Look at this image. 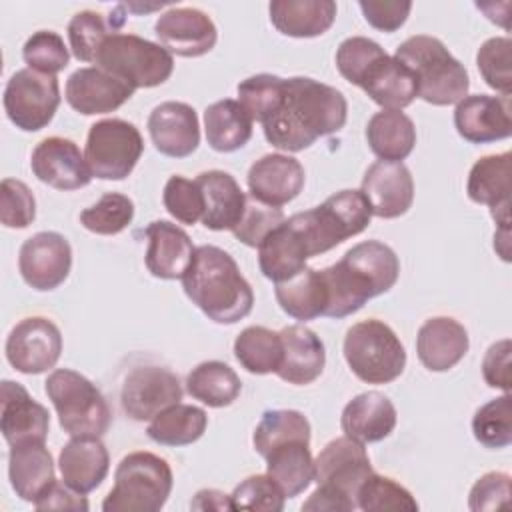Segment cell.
<instances>
[{
  "instance_id": "obj_34",
  "label": "cell",
  "mask_w": 512,
  "mask_h": 512,
  "mask_svg": "<svg viewBox=\"0 0 512 512\" xmlns=\"http://www.w3.org/2000/svg\"><path fill=\"white\" fill-rule=\"evenodd\" d=\"M274 28L292 38L322 36L336 18L332 0H274L268 6Z\"/></svg>"
},
{
  "instance_id": "obj_2",
  "label": "cell",
  "mask_w": 512,
  "mask_h": 512,
  "mask_svg": "<svg viewBox=\"0 0 512 512\" xmlns=\"http://www.w3.org/2000/svg\"><path fill=\"white\" fill-rule=\"evenodd\" d=\"M328 318H346L370 298L388 292L400 274L396 252L378 240L352 246L336 264L320 270Z\"/></svg>"
},
{
  "instance_id": "obj_52",
  "label": "cell",
  "mask_w": 512,
  "mask_h": 512,
  "mask_svg": "<svg viewBox=\"0 0 512 512\" xmlns=\"http://www.w3.org/2000/svg\"><path fill=\"white\" fill-rule=\"evenodd\" d=\"M164 208L170 216H174L182 224H196L202 220L204 202L202 192L196 184V180H188L180 174H174L168 178L162 194Z\"/></svg>"
},
{
  "instance_id": "obj_39",
  "label": "cell",
  "mask_w": 512,
  "mask_h": 512,
  "mask_svg": "<svg viewBox=\"0 0 512 512\" xmlns=\"http://www.w3.org/2000/svg\"><path fill=\"white\" fill-rule=\"evenodd\" d=\"M242 390L238 374L220 360L200 362L186 376V392L210 408L230 406Z\"/></svg>"
},
{
  "instance_id": "obj_14",
  "label": "cell",
  "mask_w": 512,
  "mask_h": 512,
  "mask_svg": "<svg viewBox=\"0 0 512 512\" xmlns=\"http://www.w3.org/2000/svg\"><path fill=\"white\" fill-rule=\"evenodd\" d=\"M182 400L178 376L164 366H138L122 384L120 404L128 418L136 422L152 420L156 414Z\"/></svg>"
},
{
  "instance_id": "obj_45",
  "label": "cell",
  "mask_w": 512,
  "mask_h": 512,
  "mask_svg": "<svg viewBox=\"0 0 512 512\" xmlns=\"http://www.w3.org/2000/svg\"><path fill=\"white\" fill-rule=\"evenodd\" d=\"M286 78L274 74H254L238 84V102L252 122L264 124L276 114L284 100Z\"/></svg>"
},
{
  "instance_id": "obj_15",
  "label": "cell",
  "mask_w": 512,
  "mask_h": 512,
  "mask_svg": "<svg viewBox=\"0 0 512 512\" xmlns=\"http://www.w3.org/2000/svg\"><path fill=\"white\" fill-rule=\"evenodd\" d=\"M72 248L58 232H38L24 240L18 254V270L22 280L38 290L58 288L70 274Z\"/></svg>"
},
{
  "instance_id": "obj_20",
  "label": "cell",
  "mask_w": 512,
  "mask_h": 512,
  "mask_svg": "<svg viewBox=\"0 0 512 512\" xmlns=\"http://www.w3.org/2000/svg\"><path fill=\"white\" fill-rule=\"evenodd\" d=\"M134 86L98 68L86 66L72 72L66 80V102L80 114H108L118 110L134 94Z\"/></svg>"
},
{
  "instance_id": "obj_40",
  "label": "cell",
  "mask_w": 512,
  "mask_h": 512,
  "mask_svg": "<svg viewBox=\"0 0 512 512\" xmlns=\"http://www.w3.org/2000/svg\"><path fill=\"white\" fill-rule=\"evenodd\" d=\"M208 426V416L192 404H172L152 418L146 428L150 440L162 446H188L202 438Z\"/></svg>"
},
{
  "instance_id": "obj_43",
  "label": "cell",
  "mask_w": 512,
  "mask_h": 512,
  "mask_svg": "<svg viewBox=\"0 0 512 512\" xmlns=\"http://www.w3.org/2000/svg\"><path fill=\"white\" fill-rule=\"evenodd\" d=\"M312 428L308 418L298 410H266L254 428V450L264 456L272 446L286 440H310Z\"/></svg>"
},
{
  "instance_id": "obj_6",
  "label": "cell",
  "mask_w": 512,
  "mask_h": 512,
  "mask_svg": "<svg viewBox=\"0 0 512 512\" xmlns=\"http://www.w3.org/2000/svg\"><path fill=\"white\" fill-rule=\"evenodd\" d=\"M170 464L152 452H130L114 472V486L102 502L104 512H158L172 492Z\"/></svg>"
},
{
  "instance_id": "obj_55",
  "label": "cell",
  "mask_w": 512,
  "mask_h": 512,
  "mask_svg": "<svg viewBox=\"0 0 512 512\" xmlns=\"http://www.w3.org/2000/svg\"><path fill=\"white\" fill-rule=\"evenodd\" d=\"M510 500V476L504 472H488L480 476L468 498V506L474 512L504 508Z\"/></svg>"
},
{
  "instance_id": "obj_35",
  "label": "cell",
  "mask_w": 512,
  "mask_h": 512,
  "mask_svg": "<svg viewBox=\"0 0 512 512\" xmlns=\"http://www.w3.org/2000/svg\"><path fill=\"white\" fill-rule=\"evenodd\" d=\"M266 474L278 484L286 498L302 494L314 478L310 440H286L272 446L264 456Z\"/></svg>"
},
{
  "instance_id": "obj_57",
  "label": "cell",
  "mask_w": 512,
  "mask_h": 512,
  "mask_svg": "<svg viewBox=\"0 0 512 512\" xmlns=\"http://www.w3.org/2000/svg\"><path fill=\"white\" fill-rule=\"evenodd\" d=\"M482 376L490 388H500L510 392L512 376H510V340L504 338L494 342L482 360Z\"/></svg>"
},
{
  "instance_id": "obj_33",
  "label": "cell",
  "mask_w": 512,
  "mask_h": 512,
  "mask_svg": "<svg viewBox=\"0 0 512 512\" xmlns=\"http://www.w3.org/2000/svg\"><path fill=\"white\" fill-rule=\"evenodd\" d=\"M310 252L304 238L286 218L258 246L260 272L272 282H284L306 268Z\"/></svg>"
},
{
  "instance_id": "obj_13",
  "label": "cell",
  "mask_w": 512,
  "mask_h": 512,
  "mask_svg": "<svg viewBox=\"0 0 512 512\" xmlns=\"http://www.w3.org/2000/svg\"><path fill=\"white\" fill-rule=\"evenodd\" d=\"M6 360L22 374H42L56 366L62 354L60 328L44 318L20 320L6 338Z\"/></svg>"
},
{
  "instance_id": "obj_26",
  "label": "cell",
  "mask_w": 512,
  "mask_h": 512,
  "mask_svg": "<svg viewBox=\"0 0 512 512\" xmlns=\"http://www.w3.org/2000/svg\"><path fill=\"white\" fill-rule=\"evenodd\" d=\"M470 340L466 328L450 316L428 318L416 336L418 360L432 372L454 368L468 352Z\"/></svg>"
},
{
  "instance_id": "obj_27",
  "label": "cell",
  "mask_w": 512,
  "mask_h": 512,
  "mask_svg": "<svg viewBox=\"0 0 512 512\" xmlns=\"http://www.w3.org/2000/svg\"><path fill=\"white\" fill-rule=\"evenodd\" d=\"M62 482L80 494L96 490L110 468V456L100 436H72L58 456Z\"/></svg>"
},
{
  "instance_id": "obj_28",
  "label": "cell",
  "mask_w": 512,
  "mask_h": 512,
  "mask_svg": "<svg viewBox=\"0 0 512 512\" xmlns=\"http://www.w3.org/2000/svg\"><path fill=\"white\" fill-rule=\"evenodd\" d=\"M280 338L282 362L276 376L296 386L314 382L326 364V350L320 336L302 324H292L280 330Z\"/></svg>"
},
{
  "instance_id": "obj_16",
  "label": "cell",
  "mask_w": 512,
  "mask_h": 512,
  "mask_svg": "<svg viewBox=\"0 0 512 512\" xmlns=\"http://www.w3.org/2000/svg\"><path fill=\"white\" fill-rule=\"evenodd\" d=\"M154 34L160 44L176 56L198 58L208 54L218 40L212 18L198 8H170L158 16Z\"/></svg>"
},
{
  "instance_id": "obj_32",
  "label": "cell",
  "mask_w": 512,
  "mask_h": 512,
  "mask_svg": "<svg viewBox=\"0 0 512 512\" xmlns=\"http://www.w3.org/2000/svg\"><path fill=\"white\" fill-rule=\"evenodd\" d=\"M8 478L16 496L34 504L56 480L54 460L44 442L10 446Z\"/></svg>"
},
{
  "instance_id": "obj_25",
  "label": "cell",
  "mask_w": 512,
  "mask_h": 512,
  "mask_svg": "<svg viewBox=\"0 0 512 512\" xmlns=\"http://www.w3.org/2000/svg\"><path fill=\"white\" fill-rule=\"evenodd\" d=\"M144 236L148 238V250L144 256L148 272L162 280L182 278L196 250L190 236L168 220L150 222L144 228Z\"/></svg>"
},
{
  "instance_id": "obj_49",
  "label": "cell",
  "mask_w": 512,
  "mask_h": 512,
  "mask_svg": "<svg viewBox=\"0 0 512 512\" xmlns=\"http://www.w3.org/2000/svg\"><path fill=\"white\" fill-rule=\"evenodd\" d=\"M22 58L30 70L56 76L68 66L70 54L60 34L52 30H38L24 42Z\"/></svg>"
},
{
  "instance_id": "obj_10",
  "label": "cell",
  "mask_w": 512,
  "mask_h": 512,
  "mask_svg": "<svg viewBox=\"0 0 512 512\" xmlns=\"http://www.w3.org/2000/svg\"><path fill=\"white\" fill-rule=\"evenodd\" d=\"M94 62L134 88L160 86L174 70V58L162 44L122 32H114L102 42Z\"/></svg>"
},
{
  "instance_id": "obj_47",
  "label": "cell",
  "mask_w": 512,
  "mask_h": 512,
  "mask_svg": "<svg viewBox=\"0 0 512 512\" xmlns=\"http://www.w3.org/2000/svg\"><path fill=\"white\" fill-rule=\"evenodd\" d=\"M134 218V202L120 192H106L96 204L80 212V224L100 236H114Z\"/></svg>"
},
{
  "instance_id": "obj_5",
  "label": "cell",
  "mask_w": 512,
  "mask_h": 512,
  "mask_svg": "<svg viewBox=\"0 0 512 512\" xmlns=\"http://www.w3.org/2000/svg\"><path fill=\"white\" fill-rule=\"evenodd\" d=\"M398 58L416 78L418 98L434 106L458 104L470 88L468 72L442 40L426 34L406 38L398 48Z\"/></svg>"
},
{
  "instance_id": "obj_42",
  "label": "cell",
  "mask_w": 512,
  "mask_h": 512,
  "mask_svg": "<svg viewBox=\"0 0 512 512\" xmlns=\"http://www.w3.org/2000/svg\"><path fill=\"white\" fill-rule=\"evenodd\" d=\"M122 26V18H104L94 10H82L68 22V42L74 58L94 62L102 42Z\"/></svg>"
},
{
  "instance_id": "obj_56",
  "label": "cell",
  "mask_w": 512,
  "mask_h": 512,
  "mask_svg": "<svg viewBox=\"0 0 512 512\" xmlns=\"http://www.w3.org/2000/svg\"><path fill=\"white\" fill-rule=\"evenodd\" d=\"M358 6L364 20L380 32H396L400 26H404L412 10V2L400 0H362Z\"/></svg>"
},
{
  "instance_id": "obj_48",
  "label": "cell",
  "mask_w": 512,
  "mask_h": 512,
  "mask_svg": "<svg viewBox=\"0 0 512 512\" xmlns=\"http://www.w3.org/2000/svg\"><path fill=\"white\" fill-rule=\"evenodd\" d=\"M512 40L508 36L488 38L476 54V66L484 78V82L500 92L502 96H510L512 92Z\"/></svg>"
},
{
  "instance_id": "obj_21",
  "label": "cell",
  "mask_w": 512,
  "mask_h": 512,
  "mask_svg": "<svg viewBox=\"0 0 512 512\" xmlns=\"http://www.w3.org/2000/svg\"><path fill=\"white\" fill-rule=\"evenodd\" d=\"M362 194L366 196L372 216H404L414 202V180L404 162L378 160L364 172Z\"/></svg>"
},
{
  "instance_id": "obj_44",
  "label": "cell",
  "mask_w": 512,
  "mask_h": 512,
  "mask_svg": "<svg viewBox=\"0 0 512 512\" xmlns=\"http://www.w3.org/2000/svg\"><path fill=\"white\" fill-rule=\"evenodd\" d=\"M356 508L364 512H414L418 502L396 480L372 472L358 488Z\"/></svg>"
},
{
  "instance_id": "obj_58",
  "label": "cell",
  "mask_w": 512,
  "mask_h": 512,
  "mask_svg": "<svg viewBox=\"0 0 512 512\" xmlns=\"http://www.w3.org/2000/svg\"><path fill=\"white\" fill-rule=\"evenodd\" d=\"M36 510H88V500L84 494L72 490L64 482H52L50 488L34 502Z\"/></svg>"
},
{
  "instance_id": "obj_54",
  "label": "cell",
  "mask_w": 512,
  "mask_h": 512,
  "mask_svg": "<svg viewBox=\"0 0 512 512\" xmlns=\"http://www.w3.org/2000/svg\"><path fill=\"white\" fill-rule=\"evenodd\" d=\"M36 218V200L22 180L4 178L0 188V220L6 228H26Z\"/></svg>"
},
{
  "instance_id": "obj_8",
  "label": "cell",
  "mask_w": 512,
  "mask_h": 512,
  "mask_svg": "<svg viewBox=\"0 0 512 512\" xmlns=\"http://www.w3.org/2000/svg\"><path fill=\"white\" fill-rule=\"evenodd\" d=\"M62 430L70 436H104L112 412L102 392L86 376L70 368L52 370L44 382Z\"/></svg>"
},
{
  "instance_id": "obj_1",
  "label": "cell",
  "mask_w": 512,
  "mask_h": 512,
  "mask_svg": "<svg viewBox=\"0 0 512 512\" xmlns=\"http://www.w3.org/2000/svg\"><path fill=\"white\" fill-rule=\"evenodd\" d=\"M348 104L340 90L306 76L286 78L284 100L262 124L266 140L286 152L310 148L318 138L344 128Z\"/></svg>"
},
{
  "instance_id": "obj_38",
  "label": "cell",
  "mask_w": 512,
  "mask_h": 512,
  "mask_svg": "<svg viewBox=\"0 0 512 512\" xmlns=\"http://www.w3.org/2000/svg\"><path fill=\"white\" fill-rule=\"evenodd\" d=\"M280 308L294 320H314L326 312V288L320 270L304 268L274 288Z\"/></svg>"
},
{
  "instance_id": "obj_53",
  "label": "cell",
  "mask_w": 512,
  "mask_h": 512,
  "mask_svg": "<svg viewBox=\"0 0 512 512\" xmlns=\"http://www.w3.org/2000/svg\"><path fill=\"white\" fill-rule=\"evenodd\" d=\"M382 54L386 52L378 42L364 36H350L344 42H340L336 50V68L344 80L358 86L364 72Z\"/></svg>"
},
{
  "instance_id": "obj_17",
  "label": "cell",
  "mask_w": 512,
  "mask_h": 512,
  "mask_svg": "<svg viewBox=\"0 0 512 512\" xmlns=\"http://www.w3.org/2000/svg\"><path fill=\"white\" fill-rule=\"evenodd\" d=\"M456 132L470 144H490L512 134L510 96H464L454 110Z\"/></svg>"
},
{
  "instance_id": "obj_41",
  "label": "cell",
  "mask_w": 512,
  "mask_h": 512,
  "mask_svg": "<svg viewBox=\"0 0 512 512\" xmlns=\"http://www.w3.org/2000/svg\"><path fill=\"white\" fill-rule=\"evenodd\" d=\"M234 356L250 374H270L282 362V338L266 326H248L234 340Z\"/></svg>"
},
{
  "instance_id": "obj_50",
  "label": "cell",
  "mask_w": 512,
  "mask_h": 512,
  "mask_svg": "<svg viewBox=\"0 0 512 512\" xmlns=\"http://www.w3.org/2000/svg\"><path fill=\"white\" fill-rule=\"evenodd\" d=\"M284 500L286 496L268 474L248 476L230 494L232 510L280 512L284 510Z\"/></svg>"
},
{
  "instance_id": "obj_31",
  "label": "cell",
  "mask_w": 512,
  "mask_h": 512,
  "mask_svg": "<svg viewBox=\"0 0 512 512\" xmlns=\"http://www.w3.org/2000/svg\"><path fill=\"white\" fill-rule=\"evenodd\" d=\"M358 88H362L372 102L382 106V110H402L418 96L414 74L390 54H382L370 64Z\"/></svg>"
},
{
  "instance_id": "obj_30",
  "label": "cell",
  "mask_w": 512,
  "mask_h": 512,
  "mask_svg": "<svg viewBox=\"0 0 512 512\" xmlns=\"http://www.w3.org/2000/svg\"><path fill=\"white\" fill-rule=\"evenodd\" d=\"M196 184L202 192L204 212L202 224L208 230H234L246 208V194L232 174L224 170H208L196 176Z\"/></svg>"
},
{
  "instance_id": "obj_4",
  "label": "cell",
  "mask_w": 512,
  "mask_h": 512,
  "mask_svg": "<svg viewBox=\"0 0 512 512\" xmlns=\"http://www.w3.org/2000/svg\"><path fill=\"white\" fill-rule=\"evenodd\" d=\"M364 444L340 436L330 440L314 460V482L318 488L302 504V510L350 512L356 508L360 484L372 474Z\"/></svg>"
},
{
  "instance_id": "obj_19",
  "label": "cell",
  "mask_w": 512,
  "mask_h": 512,
  "mask_svg": "<svg viewBox=\"0 0 512 512\" xmlns=\"http://www.w3.org/2000/svg\"><path fill=\"white\" fill-rule=\"evenodd\" d=\"M48 428V410L20 382L4 380L0 386V432L8 446L46 442Z\"/></svg>"
},
{
  "instance_id": "obj_59",
  "label": "cell",
  "mask_w": 512,
  "mask_h": 512,
  "mask_svg": "<svg viewBox=\"0 0 512 512\" xmlns=\"http://www.w3.org/2000/svg\"><path fill=\"white\" fill-rule=\"evenodd\" d=\"M192 508L206 510V508H216V510H232L230 504V494H224L220 490H200L192 502Z\"/></svg>"
},
{
  "instance_id": "obj_51",
  "label": "cell",
  "mask_w": 512,
  "mask_h": 512,
  "mask_svg": "<svg viewBox=\"0 0 512 512\" xmlns=\"http://www.w3.org/2000/svg\"><path fill=\"white\" fill-rule=\"evenodd\" d=\"M286 220L284 212L276 206H268L252 196L246 198V208L232 234L246 246L258 248L262 240Z\"/></svg>"
},
{
  "instance_id": "obj_36",
  "label": "cell",
  "mask_w": 512,
  "mask_h": 512,
  "mask_svg": "<svg viewBox=\"0 0 512 512\" xmlns=\"http://www.w3.org/2000/svg\"><path fill=\"white\" fill-rule=\"evenodd\" d=\"M370 150L386 162H402L416 144L414 122L402 110H380L366 124Z\"/></svg>"
},
{
  "instance_id": "obj_22",
  "label": "cell",
  "mask_w": 512,
  "mask_h": 512,
  "mask_svg": "<svg viewBox=\"0 0 512 512\" xmlns=\"http://www.w3.org/2000/svg\"><path fill=\"white\" fill-rule=\"evenodd\" d=\"M148 132L154 148L170 158H186L200 144L198 114L186 102L158 104L148 116Z\"/></svg>"
},
{
  "instance_id": "obj_37",
  "label": "cell",
  "mask_w": 512,
  "mask_h": 512,
  "mask_svg": "<svg viewBox=\"0 0 512 512\" xmlns=\"http://www.w3.org/2000/svg\"><path fill=\"white\" fill-rule=\"evenodd\" d=\"M206 140L216 152H234L252 138V118L238 100H218L204 110Z\"/></svg>"
},
{
  "instance_id": "obj_9",
  "label": "cell",
  "mask_w": 512,
  "mask_h": 512,
  "mask_svg": "<svg viewBox=\"0 0 512 512\" xmlns=\"http://www.w3.org/2000/svg\"><path fill=\"white\" fill-rule=\"evenodd\" d=\"M344 358L366 384H388L406 366V350L396 332L382 320L356 322L344 336Z\"/></svg>"
},
{
  "instance_id": "obj_11",
  "label": "cell",
  "mask_w": 512,
  "mask_h": 512,
  "mask_svg": "<svg viewBox=\"0 0 512 512\" xmlns=\"http://www.w3.org/2000/svg\"><path fill=\"white\" fill-rule=\"evenodd\" d=\"M144 152L140 130L122 118L98 120L90 126L84 158L92 176L100 180H124Z\"/></svg>"
},
{
  "instance_id": "obj_24",
  "label": "cell",
  "mask_w": 512,
  "mask_h": 512,
  "mask_svg": "<svg viewBox=\"0 0 512 512\" xmlns=\"http://www.w3.org/2000/svg\"><path fill=\"white\" fill-rule=\"evenodd\" d=\"M510 172H512V154H490L474 162L468 174L466 192L468 198L476 204L488 206L494 220L508 228L510 222Z\"/></svg>"
},
{
  "instance_id": "obj_12",
  "label": "cell",
  "mask_w": 512,
  "mask_h": 512,
  "mask_svg": "<svg viewBox=\"0 0 512 512\" xmlns=\"http://www.w3.org/2000/svg\"><path fill=\"white\" fill-rule=\"evenodd\" d=\"M2 102L8 120L16 128L24 132L42 130L52 122L60 106L58 78L22 68L6 82Z\"/></svg>"
},
{
  "instance_id": "obj_18",
  "label": "cell",
  "mask_w": 512,
  "mask_h": 512,
  "mask_svg": "<svg viewBox=\"0 0 512 512\" xmlns=\"http://www.w3.org/2000/svg\"><path fill=\"white\" fill-rule=\"evenodd\" d=\"M30 166L34 176L56 190H78L92 180V172L76 142L50 136L36 144Z\"/></svg>"
},
{
  "instance_id": "obj_23",
  "label": "cell",
  "mask_w": 512,
  "mask_h": 512,
  "mask_svg": "<svg viewBox=\"0 0 512 512\" xmlns=\"http://www.w3.org/2000/svg\"><path fill=\"white\" fill-rule=\"evenodd\" d=\"M304 180V166L288 154L262 156L246 176L250 196L276 208L292 202L302 192Z\"/></svg>"
},
{
  "instance_id": "obj_7",
  "label": "cell",
  "mask_w": 512,
  "mask_h": 512,
  "mask_svg": "<svg viewBox=\"0 0 512 512\" xmlns=\"http://www.w3.org/2000/svg\"><path fill=\"white\" fill-rule=\"evenodd\" d=\"M372 218V208L362 190H340L320 206L292 214L288 220L300 232L312 256L324 254L360 234Z\"/></svg>"
},
{
  "instance_id": "obj_3",
  "label": "cell",
  "mask_w": 512,
  "mask_h": 512,
  "mask_svg": "<svg viewBox=\"0 0 512 512\" xmlns=\"http://www.w3.org/2000/svg\"><path fill=\"white\" fill-rule=\"evenodd\" d=\"M180 280L192 304L218 324H236L252 312V286L236 260L218 246H198Z\"/></svg>"
},
{
  "instance_id": "obj_46",
  "label": "cell",
  "mask_w": 512,
  "mask_h": 512,
  "mask_svg": "<svg viewBox=\"0 0 512 512\" xmlns=\"http://www.w3.org/2000/svg\"><path fill=\"white\" fill-rule=\"evenodd\" d=\"M474 438L492 450L506 448L512 442V398L510 392L482 404L472 418Z\"/></svg>"
},
{
  "instance_id": "obj_29",
  "label": "cell",
  "mask_w": 512,
  "mask_h": 512,
  "mask_svg": "<svg viewBox=\"0 0 512 512\" xmlns=\"http://www.w3.org/2000/svg\"><path fill=\"white\" fill-rule=\"evenodd\" d=\"M340 426L344 436L360 444L380 442L388 438L396 426V408L382 392H362L344 406Z\"/></svg>"
}]
</instances>
